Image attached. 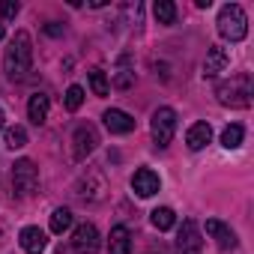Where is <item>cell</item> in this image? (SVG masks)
<instances>
[{"label":"cell","instance_id":"7","mask_svg":"<svg viewBox=\"0 0 254 254\" xmlns=\"http://www.w3.org/2000/svg\"><path fill=\"white\" fill-rule=\"evenodd\" d=\"M200 248H203L200 227H197L191 218L183 221V227H180V239H177V251H180V254H200Z\"/></svg>","mask_w":254,"mask_h":254},{"label":"cell","instance_id":"25","mask_svg":"<svg viewBox=\"0 0 254 254\" xmlns=\"http://www.w3.org/2000/svg\"><path fill=\"white\" fill-rule=\"evenodd\" d=\"M45 33H48V36H60V33H63V27H60L57 21H51V24L45 27Z\"/></svg>","mask_w":254,"mask_h":254},{"label":"cell","instance_id":"27","mask_svg":"<svg viewBox=\"0 0 254 254\" xmlns=\"http://www.w3.org/2000/svg\"><path fill=\"white\" fill-rule=\"evenodd\" d=\"M0 39H3V21H0Z\"/></svg>","mask_w":254,"mask_h":254},{"label":"cell","instance_id":"21","mask_svg":"<svg viewBox=\"0 0 254 254\" xmlns=\"http://www.w3.org/2000/svg\"><path fill=\"white\" fill-rule=\"evenodd\" d=\"M69 227H72V212L63 209V206L54 209V212H51V230H54V233H66Z\"/></svg>","mask_w":254,"mask_h":254},{"label":"cell","instance_id":"14","mask_svg":"<svg viewBox=\"0 0 254 254\" xmlns=\"http://www.w3.org/2000/svg\"><path fill=\"white\" fill-rule=\"evenodd\" d=\"M108 251H111V254H132V233H129V227L117 224V227L111 230V236H108Z\"/></svg>","mask_w":254,"mask_h":254},{"label":"cell","instance_id":"6","mask_svg":"<svg viewBox=\"0 0 254 254\" xmlns=\"http://www.w3.org/2000/svg\"><path fill=\"white\" fill-rule=\"evenodd\" d=\"M72 248H75V254H99V230H96V224H90V221L78 224L75 233H72Z\"/></svg>","mask_w":254,"mask_h":254},{"label":"cell","instance_id":"17","mask_svg":"<svg viewBox=\"0 0 254 254\" xmlns=\"http://www.w3.org/2000/svg\"><path fill=\"white\" fill-rule=\"evenodd\" d=\"M150 221H153V227H156V230H171V227L177 224V215H174V209H171V206H159V209H153V212H150Z\"/></svg>","mask_w":254,"mask_h":254},{"label":"cell","instance_id":"10","mask_svg":"<svg viewBox=\"0 0 254 254\" xmlns=\"http://www.w3.org/2000/svg\"><path fill=\"white\" fill-rule=\"evenodd\" d=\"M72 144H75V159H87V156L96 150L99 135H96L93 126H78V129H75V138H72Z\"/></svg>","mask_w":254,"mask_h":254},{"label":"cell","instance_id":"13","mask_svg":"<svg viewBox=\"0 0 254 254\" xmlns=\"http://www.w3.org/2000/svg\"><path fill=\"white\" fill-rule=\"evenodd\" d=\"M18 239H21V248H24L27 254H42L45 245H48V236H45V230H39V227H24Z\"/></svg>","mask_w":254,"mask_h":254},{"label":"cell","instance_id":"5","mask_svg":"<svg viewBox=\"0 0 254 254\" xmlns=\"http://www.w3.org/2000/svg\"><path fill=\"white\" fill-rule=\"evenodd\" d=\"M36 186H39V171H36V165H33L30 159L15 162V165H12V189H15L21 197H27V194L36 191Z\"/></svg>","mask_w":254,"mask_h":254},{"label":"cell","instance_id":"8","mask_svg":"<svg viewBox=\"0 0 254 254\" xmlns=\"http://www.w3.org/2000/svg\"><path fill=\"white\" fill-rule=\"evenodd\" d=\"M132 189H135L138 197H153V194L162 189V180H159L156 171H150V168H138L135 177H132Z\"/></svg>","mask_w":254,"mask_h":254},{"label":"cell","instance_id":"18","mask_svg":"<svg viewBox=\"0 0 254 254\" xmlns=\"http://www.w3.org/2000/svg\"><path fill=\"white\" fill-rule=\"evenodd\" d=\"M153 12H156V21L159 24H174L177 21V6L171 3V0H156Z\"/></svg>","mask_w":254,"mask_h":254},{"label":"cell","instance_id":"26","mask_svg":"<svg viewBox=\"0 0 254 254\" xmlns=\"http://www.w3.org/2000/svg\"><path fill=\"white\" fill-rule=\"evenodd\" d=\"M3 120H6V117H3V111H0V129H3Z\"/></svg>","mask_w":254,"mask_h":254},{"label":"cell","instance_id":"2","mask_svg":"<svg viewBox=\"0 0 254 254\" xmlns=\"http://www.w3.org/2000/svg\"><path fill=\"white\" fill-rule=\"evenodd\" d=\"M215 24H218L221 39H227V42H242V39L248 36V15L242 12L239 3H227V6H221Z\"/></svg>","mask_w":254,"mask_h":254},{"label":"cell","instance_id":"12","mask_svg":"<svg viewBox=\"0 0 254 254\" xmlns=\"http://www.w3.org/2000/svg\"><path fill=\"white\" fill-rule=\"evenodd\" d=\"M206 233L215 239V245H218V248H224V251H227V248H236V233H233L224 221L209 218V221H206Z\"/></svg>","mask_w":254,"mask_h":254},{"label":"cell","instance_id":"22","mask_svg":"<svg viewBox=\"0 0 254 254\" xmlns=\"http://www.w3.org/2000/svg\"><path fill=\"white\" fill-rule=\"evenodd\" d=\"M24 144H27L24 126H12V129H6V147H9V150H21Z\"/></svg>","mask_w":254,"mask_h":254},{"label":"cell","instance_id":"16","mask_svg":"<svg viewBox=\"0 0 254 254\" xmlns=\"http://www.w3.org/2000/svg\"><path fill=\"white\" fill-rule=\"evenodd\" d=\"M48 111H51V99H48L45 93H33L30 102H27V117H30L36 126H42V123L48 120Z\"/></svg>","mask_w":254,"mask_h":254},{"label":"cell","instance_id":"20","mask_svg":"<svg viewBox=\"0 0 254 254\" xmlns=\"http://www.w3.org/2000/svg\"><path fill=\"white\" fill-rule=\"evenodd\" d=\"M90 90L96 96H108L111 93V84H108V75L102 69H90Z\"/></svg>","mask_w":254,"mask_h":254},{"label":"cell","instance_id":"4","mask_svg":"<svg viewBox=\"0 0 254 254\" xmlns=\"http://www.w3.org/2000/svg\"><path fill=\"white\" fill-rule=\"evenodd\" d=\"M150 129H153V141H156V147L165 150V147L174 141V132H177V111H174V108H159V111L153 114Z\"/></svg>","mask_w":254,"mask_h":254},{"label":"cell","instance_id":"3","mask_svg":"<svg viewBox=\"0 0 254 254\" xmlns=\"http://www.w3.org/2000/svg\"><path fill=\"white\" fill-rule=\"evenodd\" d=\"M215 96L227 108H248L251 105V78L248 75H236L230 81H221L215 87Z\"/></svg>","mask_w":254,"mask_h":254},{"label":"cell","instance_id":"24","mask_svg":"<svg viewBox=\"0 0 254 254\" xmlns=\"http://www.w3.org/2000/svg\"><path fill=\"white\" fill-rule=\"evenodd\" d=\"M18 3H15V0H0V18H3V21H9V18H15L18 15Z\"/></svg>","mask_w":254,"mask_h":254},{"label":"cell","instance_id":"11","mask_svg":"<svg viewBox=\"0 0 254 254\" xmlns=\"http://www.w3.org/2000/svg\"><path fill=\"white\" fill-rule=\"evenodd\" d=\"M227 63H230L227 48L212 45V48L206 51V60H203V75H206V78H215L218 72H224V69H227Z\"/></svg>","mask_w":254,"mask_h":254},{"label":"cell","instance_id":"9","mask_svg":"<svg viewBox=\"0 0 254 254\" xmlns=\"http://www.w3.org/2000/svg\"><path fill=\"white\" fill-rule=\"evenodd\" d=\"M105 129L111 132V135H129L132 129H135V117H129L126 111H120V108H111V111H105Z\"/></svg>","mask_w":254,"mask_h":254},{"label":"cell","instance_id":"23","mask_svg":"<svg viewBox=\"0 0 254 254\" xmlns=\"http://www.w3.org/2000/svg\"><path fill=\"white\" fill-rule=\"evenodd\" d=\"M81 105H84V90H81L78 84H72V87L66 90V108H69V111H78Z\"/></svg>","mask_w":254,"mask_h":254},{"label":"cell","instance_id":"19","mask_svg":"<svg viewBox=\"0 0 254 254\" xmlns=\"http://www.w3.org/2000/svg\"><path fill=\"white\" fill-rule=\"evenodd\" d=\"M242 138H245V132H242V126H227V129L221 132V147L224 150H236L239 144H242Z\"/></svg>","mask_w":254,"mask_h":254},{"label":"cell","instance_id":"1","mask_svg":"<svg viewBox=\"0 0 254 254\" xmlns=\"http://www.w3.org/2000/svg\"><path fill=\"white\" fill-rule=\"evenodd\" d=\"M30 63H33V42H30V33L27 30H18L3 54V72L6 78L18 81L30 72Z\"/></svg>","mask_w":254,"mask_h":254},{"label":"cell","instance_id":"15","mask_svg":"<svg viewBox=\"0 0 254 254\" xmlns=\"http://www.w3.org/2000/svg\"><path fill=\"white\" fill-rule=\"evenodd\" d=\"M209 141H212V126H209V123H194L191 129L186 132V144H189V150H203Z\"/></svg>","mask_w":254,"mask_h":254}]
</instances>
